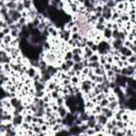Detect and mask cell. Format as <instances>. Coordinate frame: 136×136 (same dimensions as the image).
Returning <instances> with one entry per match:
<instances>
[{
  "mask_svg": "<svg viewBox=\"0 0 136 136\" xmlns=\"http://www.w3.org/2000/svg\"><path fill=\"white\" fill-rule=\"evenodd\" d=\"M24 122V115L22 114H19V115H16V116H13V119H12V123L14 126V128H19L20 126Z\"/></svg>",
  "mask_w": 136,
  "mask_h": 136,
  "instance_id": "6da1fadb",
  "label": "cell"
},
{
  "mask_svg": "<svg viewBox=\"0 0 136 136\" xmlns=\"http://www.w3.org/2000/svg\"><path fill=\"white\" fill-rule=\"evenodd\" d=\"M57 115H59V117H61V118H64L66 115L68 114V109L65 106V104L64 105H61V106H59V109H57Z\"/></svg>",
  "mask_w": 136,
  "mask_h": 136,
  "instance_id": "7a4b0ae2",
  "label": "cell"
},
{
  "mask_svg": "<svg viewBox=\"0 0 136 136\" xmlns=\"http://www.w3.org/2000/svg\"><path fill=\"white\" fill-rule=\"evenodd\" d=\"M33 87L35 88V91H45L46 89V83L40 82V81H34Z\"/></svg>",
  "mask_w": 136,
  "mask_h": 136,
  "instance_id": "3957f363",
  "label": "cell"
},
{
  "mask_svg": "<svg viewBox=\"0 0 136 136\" xmlns=\"http://www.w3.org/2000/svg\"><path fill=\"white\" fill-rule=\"evenodd\" d=\"M96 120H97V122L98 123H100V124H102V126L104 127L106 124V122L109 121V119L106 118L105 116H104L103 114H98V115H96Z\"/></svg>",
  "mask_w": 136,
  "mask_h": 136,
  "instance_id": "277c9868",
  "label": "cell"
},
{
  "mask_svg": "<svg viewBox=\"0 0 136 136\" xmlns=\"http://www.w3.org/2000/svg\"><path fill=\"white\" fill-rule=\"evenodd\" d=\"M101 33H102L103 39H106V40L112 39V29H108V28H105V29H104V30H103Z\"/></svg>",
  "mask_w": 136,
  "mask_h": 136,
  "instance_id": "5b68a950",
  "label": "cell"
},
{
  "mask_svg": "<svg viewBox=\"0 0 136 136\" xmlns=\"http://www.w3.org/2000/svg\"><path fill=\"white\" fill-rule=\"evenodd\" d=\"M108 108L109 109H112V111L116 112L117 109H118V100H115V101H111V102H109Z\"/></svg>",
  "mask_w": 136,
  "mask_h": 136,
  "instance_id": "8992f818",
  "label": "cell"
},
{
  "mask_svg": "<svg viewBox=\"0 0 136 136\" xmlns=\"http://www.w3.org/2000/svg\"><path fill=\"white\" fill-rule=\"evenodd\" d=\"M87 60H88V62H97V61H99V54L97 52H94Z\"/></svg>",
  "mask_w": 136,
  "mask_h": 136,
  "instance_id": "52a82bcc",
  "label": "cell"
},
{
  "mask_svg": "<svg viewBox=\"0 0 136 136\" xmlns=\"http://www.w3.org/2000/svg\"><path fill=\"white\" fill-rule=\"evenodd\" d=\"M84 68V66L82 65V63H74L73 66H72V69H73L74 71H81L82 69Z\"/></svg>",
  "mask_w": 136,
  "mask_h": 136,
  "instance_id": "ba28073f",
  "label": "cell"
},
{
  "mask_svg": "<svg viewBox=\"0 0 136 136\" xmlns=\"http://www.w3.org/2000/svg\"><path fill=\"white\" fill-rule=\"evenodd\" d=\"M70 83L71 85H79L80 84V79L78 76H73V77H70Z\"/></svg>",
  "mask_w": 136,
  "mask_h": 136,
  "instance_id": "9c48e42d",
  "label": "cell"
},
{
  "mask_svg": "<svg viewBox=\"0 0 136 136\" xmlns=\"http://www.w3.org/2000/svg\"><path fill=\"white\" fill-rule=\"evenodd\" d=\"M12 39H13V37L10 35V34H7L4 37H3V39H2V43L5 45H10V43L12 42Z\"/></svg>",
  "mask_w": 136,
  "mask_h": 136,
  "instance_id": "30bf717a",
  "label": "cell"
},
{
  "mask_svg": "<svg viewBox=\"0 0 136 136\" xmlns=\"http://www.w3.org/2000/svg\"><path fill=\"white\" fill-rule=\"evenodd\" d=\"M5 7H7L9 10H11V9H16V7H17V2H14V1H7V2H5Z\"/></svg>",
  "mask_w": 136,
  "mask_h": 136,
  "instance_id": "8fae6325",
  "label": "cell"
},
{
  "mask_svg": "<svg viewBox=\"0 0 136 136\" xmlns=\"http://www.w3.org/2000/svg\"><path fill=\"white\" fill-rule=\"evenodd\" d=\"M55 103H56L59 106L64 105V104H65V99H64V97H63V96H60L59 98H56V99H55Z\"/></svg>",
  "mask_w": 136,
  "mask_h": 136,
  "instance_id": "7c38bea8",
  "label": "cell"
},
{
  "mask_svg": "<svg viewBox=\"0 0 136 136\" xmlns=\"http://www.w3.org/2000/svg\"><path fill=\"white\" fill-rule=\"evenodd\" d=\"M72 61H73L74 63H80L81 61L83 60V57H82V55H80V54H73L72 55V59H71Z\"/></svg>",
  "mask_w": 136,
  "mask_h": 136,
  "instance_id": "4fadbf2b",
  "label": "cell"
},
{
  "mask_svg": "<svg viewBox=\"0 0 136 136\" xmlns=\"http://www.w3.org/2000/svg\"><path fill=\"white\" fill-rule=\"evenodd\" d=\"M45 94H46V91H35V92H34V96H33V97H36V98H43Z\"/></svg>",
  "mask_w": 136,
  "mask_h": 136,
  "instance_id": "5bb4252c",
  "label": "cell"
},
{
  "mask_svg": "<svg viewBox=\"0 0 136 136\" xmlns=\"http://www.w3.org/2000/svg\"><path fill=\"white\" fill-rule=\"evenodd\" d=\"M19 32H20V30H18V29H15V30H11L10 35L12 36L13 38H16V37L19 36Z\"/></svg>",
  "mask_w": 136,
  "mask_h": 136,
  "instance_id": "9a60e30c",
  "label": "cell"
},
{
  "mask_svg": "<svg viewBox=\"0 0 136 136\" xmlns=\"http://www.w3.org/2000/svg\"><path fill=\"white\" fill-rule=\"evenodd\" d=\"M16 10L18 11V12L21 13L22 11H25V7H24V3H22L21 1H18L17 2V7H16Z\"/></svg>",
  "mask_w": 136,
  "mask_h": 136,
  "instance_id": "2e32d148",
  "label": "cell"
},
{
  "mask_svg": "<svg viewBox=\"0 0 136 136\" xmlns=\"http://www.w3.org/2000/svg\"><path fill=\"white\" fill-rule=\"evenodd\" d=\"M109 102V101L108 99H106V98H103V99L101 100V101H100V102L98 103V104H99V105L101 106V108H105V106H108Z\"/></svg>",
  "mask_w": 136,
  "mask_h": 136,
  "instance_id": "e0dca14e",
  "label": "cell"
},
{
  "mask_svg": "<svg viewBox=\"0 0 136 136\" xmlns=\"http://www.w3.org/2000/svg\"><path fill=\"white\" fill-rule=\"evenodd\" d=\"M127 61H128L129 64H136V56H135V54H132L131 56H129Z\"/></svg>",
  "mask_w": 136,
  "mask_h": 136,
  "instance_id": "ac0fdd59",
  "label": "cell"
},
{
  "mask_svg": "<svg viewBox=\"0 0 136 136\" xmlns=\"http://www.w3.org/2000/svg\"><path fill=\"white\" fill-rule=\"evenodd\" d=\"M103 128H104V127L102 126V124H100V123H98V122H97L96 124H95V127H94V130H95V132H96V134H97V133H98V132H100Z\"/></svg>",
  "mask_w": 136,
  "mask_h": 136,
  "instance_id": "d6986e66",
  "label": "cell"
},
{
  "mask_svg": "<svg viewBox=\"0 0 136 136\" xmlns=\"http://www.w3.org/2000/svg\"><path fill=\"white\" fill-rule=\"evenodd\" d=\"M17 22L20 24L21 26H26V25H27V22H28V18H27V17H20Z\"/></svg>",
  "mask_w": 136,
  "mask_h": 136,
  "instance_id": "ffe728a7",
  "label": "cell"
},
{
  "mask_svg": "<svg viewBox=\"0 0 136 136\" xmlns=\"http://www.w3.org/2000/svg\"><path fill=\"white\" fill-rule=\"evenodd\" d=\"M99 63H100V65H104L106 63V56L105 55H99Z\"/></svg>",
  "mask_w": 136,
  "mask_h": 136,
  "instance_id": "44dd1931",
  "label": "cell"
},
{
  "mask_svg": "<svg viewBox=\"0 0 136 136\" xmlns=\"http://www.w3.org/2000/svg\"><path fill=\"white\" fill-rule=\"evenodd\" d=\"M64 62H65V64L67 65L68 68H72V66H73V64H74V62L72 60H66V61H64Z\"/></svg>",
  "mask_w": 136,
  "mask_h": 136,
  "instance_id": "7402d4cb",
  "label": "cell"
},
{
  "mask_svg": "<svg viewBox=\"0 0 136 136\" xmlns=\"http://www.w3.org/2000/svg\"><path fill=\"white\" fill-rule=\"evenodd\" d=\"M70 32H71V33H77V32H79V29H78V27H77L76 25H74L73 27L70 29Z\"/></svg>",
  "mask_w": 136,
  "mask_h": 136,
  "instance_id": "603a6c76",
  "label": "cell"
},
{
  "mask_svg": "<svg viewBox=\"0 0 136 136\" xmlns=\"http://www.w3.org/2000/svg\"><path fill=\"white\" fill-rule=\"evenodd\" d=\"M2 31H3V33L7 35V34H10V32H11V30L9 29V27H5V28H3L2 29Z\"/></svg>",
  "mask_w": 136,
  "mask_h": 136,
  "instance_id": "cb8c5ba5",
  "label": "cell"
},
{
  "mask_svg": "<svg viewBox=\"0 0 136 136\" xmlns=\"http://www.w3.org/2000/svg\"><path fill=\"white\" fill-rule=\"evenodd\" d=\"M4 36H5V34L3 33V31L1 30V31H0V39H3V37H4Z\"/></svg>",
  "mask_w": 136,
  "mask_h": 136,
  "instance_id": "d4e9b609",
  "label": "cell"
}]
</instances>
